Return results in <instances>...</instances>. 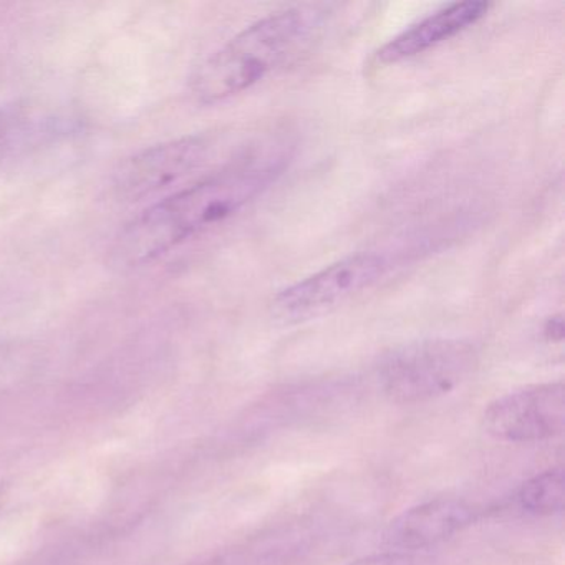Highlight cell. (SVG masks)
<instances>
[{"instance_id": "obj_3", "label": "cell", "mask_w": 565, "mask_h": 565, "mask_svg": "<svg viewBox=\"0 0 565 565\" xmlns=\"http://www.w3.org/2000/svg\"><path fill=\"white\" fill-rule=\"evenodd\" d=\"M478 363V350L466 340H416L383 356L380 388L390 402L399 405L428 403L462 385Z\"/></svg>"}, {"instance_id": "obj_8", "label": "cell", "mask_w": 565, "mask_h": 565, "mask_svg": "<svg viewBox=\"0 0 565 565\" xmlns=\"http://www.w3.org/2000/svg\"><path fill=\"white\" fill-rule=\"evenodd\" d=\"M476 511L461 499L438 498L422 502L396 515L383 532L390 551H425L448 541L475 521Z\"/></svg>"}, {"instance_id": "obj_5", "label": "cell", "mask_w": 565, "mask_h": 565, "mask_svg": "<svg viewBox=\"0 0 565 565\" xmlns=\"http://www.w3.org/2000/svg\"><path fill=\"white\" fill-rule=\"evenodd\" d=\"M214 141L206 135H190L147 148L127 158L115 170L114 193L134 203L153 196L200 171L213 157Z\"/></svg>"}, {"instance_id": "obj_13", "label": "cell", "mask_w": 565, "mask_h": 565, "mask_svg": "<svg viewBox=\"0 0 565 565\" xmlns=\"http://www.w3.org/2000/svg\"><path fill=\"white\" fill-rule=\"evenodd\" d=\"M210 565H256L249 558L239 557V555H233V557L221 558V561L214 562Z\"/></svg>"}, {"instance_id": "obj_2", "label": "cell", "mask_w": 565, "mask_h": 565, "mask_svg": "<svg viewBox=\"0 0 565 565\" xmlns=\"http://www.w3.org/2000/svg\"><path fill=\"white\" fill-rule=\"evenodd\" d=\"M327 14L319 6H302L259 19L198 67L191 94L203 105L244 94L306 51L322 31Z\"/></svg>"}, {"instance_id": "obj_11", "label": "cell", "mask_w": 565, "mask_h": 565, "mask_svg": "<svg viewBox=\"0 0 565 565\" xmlns=\"http://www.w3.org/2000/svg\"><path fill=\"white\" fill-rule=\"evenodd\" d=\"M419 561L408 552L386 551L356 558L347 565H418Z\"/></svg>"}, {"instance_id": "obj_9", "label": "cell", "mask_w": 565, "mask_h": 565, "mask_svg": "<svg viewBox=\"0 0 565 565\" xmlns=\"http://www.w3.org/2000/svg\"><path fill=\"white\" fill-rule=\"evenodd\" d=\"M489 9H491L489 2H476V0L445 6L390 39L376 52V61L383 65L398 64L425 54L478 24L488 15Z\"/></svg>"}, {"instance_id": "obj_12", "label": "cell", "mask_w": 565, "mask_h": 565, "mask_svg": "<svg viewBox=\"0 0 565 565\" xmlns=\"http://www.w3.org/2000/svg\"><path fill=\"white\" fill-rule=\"evenodd\" d=\"M545 335H547L548 340H554V342H561L562 337H564V326H562L561 317H555V319L548 320L547 326H545Z\"/></svg>"}, {"instance_id": "obj_6", "label": "cell", "mask_w": 565, "mask_h": 565, "mask_svg": "<svg viewBox=\"0 0 565 565\" xmlns=\"http://www.w3.org/2000/svg\"><path fill=\"white\" fill-rule=\"evenodd\" d=\"M565 386L562 382L525 386L489 403L482 428L499 441L539 443L562 435Z\"/></svg>"}, {"instance_id": "obj_7", "label": "cell", "mask_w": 565, "mask_h": 565, "mask_svg": "<svg viewBox=\"0 0 565 565\" xmlns=\"http://www.w3.org/2000/svg\"><path fill=\"white\" fill-rule=\"evenodd\" d=\"M81 134L77 118L32 102L0 107V168L28 164Z\"/></svg>"}, {"instance_id": "obj_1", "label": "cell", "mask_w": 565, "mask_h": 565, "mask_svg": "<svg viewBox=\"0 0 565 565\" xmlns=\"http://www.w3.org/2000/svg\"><path fill=\"white\" fill-rule=\"evenodd\" d=\"M290 158L292 145L284 138L247 148L220 170L128 223L111 246V264L121 270L138 269L224 223L269 190L289 167Z\"/></svg>"}, {"instance_id": "obj_4", "label": "cell", "mask_w": 565, "mask_h": 565, "mask_svg": "<svg viewBox=\"0 0 565 565\" xmlns=\"http://www.w3.org/2000/svg\"><path fill=\"white\" fill-rule=\"evenodd\" d=\"M388 269V259L383 254L359 253L343 257L280 290L273 300L274 316L284 322H302L322 316L372 289Z\"/></svg>"}, {"instance_id": "obj_10", "label": "cell", "mask_w": 565, "mask_h": 565, "mask_svg": "<svg viewBox=\"0 0 565 565\" xmlns=\"http://www.w3.org/2000/svg\"><path fill=\"white\" fill-rule=\"evenodd\" d=\"M565 481L562 468L547 469L534 476L519 489L522 511L532 515H554L564 508Z\"/></svg>"}]
</instances>
